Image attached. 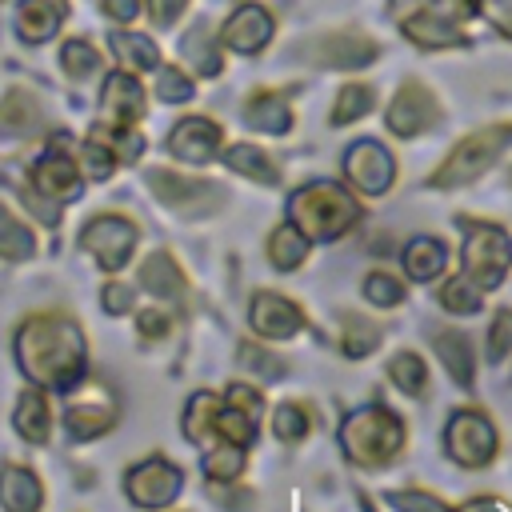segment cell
Listing matches in <instances>:
<instances>
[{
  "mask_svg": "<svg viewBox=\"0 0 512 512\" xmlns=\"http://www.w3.org/2000/svg\"><path fill=\"white\" fill-rule=\"evenodd\" d=\"M32 252H36L32 228L20 224V220L0 204V256H4V260H28Z\"/></svg>",
  "mask_w": 512,
  "mask_h": 512,
  "instance_id": "obj_32",
  "label": "cell"
},
{
  "mask_svg": "<svg viewBox=\"0 0 512 512\" xmlns=\"http://www.w3.org/2000/svg\"><path fill=\"white\" fill-rule=\"evenodd\" d=\"M140 284H144L152 296L184 300V272L176 268V260H172L168 252H152V256L140 264Z\"/></svg>",
  "mask_w": 512,
  "mask_h": 512,
  "instance_id": "obj_21",
  "label": "cell"
},
{
  "mask_svg": "<svg viewBox=\"0 0 512 512\" xmlns=\"http://www.w3.org/2000/svg\"><path fill=\"white\" fill-rule=\"evenodd\" d=\"M476 8H480V0H452V12L456 16H472Z\"/></svg>",
  "mask_w": 512,
  "mask_h": 512,
  "instance_id": "obj_52",
  "label": "cell"
},
{
  "mask_svg": "<svg viewBox=\"0 0 512 512\" xmlns=\"http://www.w3.org/2000/svg\"><path fill=\"white\" fill-rule=\"evenodd\" d=\"M360 504H364V512H376V508H372V500H368V496H360Z\"/></svg>",
  "mask_w": 512,
  "mask_h": 512,
  "instance_id": "obj_53",
  "label": "cell"
},
{
  "mask_svg": "<svg viewBox=\"0 0 512 512\" xmlns=\"http://www.w3.org/2000/svg\"><path fill=\"white\" fill-rule=\"evenodd\" d=\"M288 216L292 224L308 236V240H336L344 236L356 220H360V204L340 188V184H308L288 200Z\"/></svg>",
  "mask_w": 512,
  "mask_h": 512,
  "instance_id": "obj_3",
  "label": "cell"
},
{
  "mask_svg": "<svg viewBox=\"0 0 512 512\" xmlns=\"http://www.w3.org/2000/svg\"><path fill=\"white\" fill-rule=\"evenodd\" d=\"M104 12L112 20H132L140 12V0H104Z\"/></svg>",
  "mask_w": 512,
  "mask_h": 512,
  "instance_id": "obj_51",
  "label": "cell"
},
{
  "mask_svg": "<svg viewBox=\"0 0 512 512\" xmlns=\"http://www.w3.org/2000/svg\"><path fill=\"white\" fill-rule=\"evenodd\" d=\"M272 40V16L260 4H240L224 24V44L236 52H260Z\"/></svg>",
  "mask_w": 512,
  "mask_h": 512,
  "instance_id": "obj_16",
  "label": "cell"
},
{
  "mask_svg": "<svg viewBox=\"0 0 512 512\" xmlns=\"http://www.w3.org/2000/svg\"><path fill=\"white\" fill-rule=\"evenodd\" d=\"M364 296L376 308H396V304H404V284L388 272H368L364 276Z\"/></svg>",
  "mask_w": 512,
  "mask_h": 512,
  "instance_id": "obj_37",
  "label": "cell"
},
{
  "mask_svg": "<svg viewBox=\"0 0 512 512\" xmlns=\"http://www.w3.org/2000/svg\"><path fill=\"white\" fill-rule=\"evenodd\" d=\"M32 184L44 196H56V200H76L80 196V172H76V160H68V152H60V136H56L52 152L32 168Z\"/></svg>",
  "mask_w": 512,
  "mask_h": 512,
  "instance_id": "obj_15",
  "label": "cell"
},
{
  "mask_svg": "<svg viewBox=\"0 0 512 512\" xmlns=\"http://www.w3.org/2000/svg\"><path fill=\"white\" fill-rule=\"evenodd\" d=\"M376 40L360 36V32H332L316 44V60L328 68H364L376 60Z\"/></svg>",
  "mask_w": 512,
  "mask_h": 512,
  "instance_id": "obj_17",
  "label": "cell"
},
{
  "mask_svg": "<svg viewBox=\"0 0 512 512\" xmlns=\"http://www.w3.org/2000/svg\"><path fill=\"white\" fill-rule=\"evenodd\" d=\"M432 348L444 364V372L460 384V388H472L476 384V352H472V340L460 332V328H440L432 336Z\"/></svg>",
  "mask_w": 512,
  "mask_h": 512,
  "instance_id": "obj_18",
  "label": "cell"
},
{
  "mask_svg": "<svg viewBox=\"0 0 512 512\" xmlns=\"http://www.w3.org/2000/svg\"><path fill=\"white\" fill-rule=\"evenodd\" d=\"M224 164H228L232 172L248 176V180H260V184H276V180H280L276 164H272L256 144H232V148L224 152Z\"/></svg>",
  "mask_w": 512,
  "mask_h": 512,
  "instance_id": "obj_27",
  "label": "cell"
},
{
  "mask_svg": "<svg viewBox=\"0 0 512 512\" xmlns=\"http://www.w3.org/2000/svg\"><path fill=\"white\" fill-rule=\"evenodd\" d=\"M168 152L176 160H188V164H208L216 152H220V128L204 116H188L172 128L168 136Z\"/></svg>",
  "mask_w": 512,
  "mask_h": 512,
  "instance_id": "obj_13",
  "label": "cell"
},
{
  "mask_svg": "<svg viewBox=\"0 0 512 512\" xmlns=\"http://www.w3.org/2000/svg\"><path fill=\"white\" fill-rule=\"evenodd\" d=\"M80 244L96 256V264H100V268L116 272V268L128 260L132 244H136V228H132L124 216H96V220H88V228H84Z\"/></svg>",
  "mask_w": 512,
  "mask_h": 512,
  "instance_id": "obj_9",
  "label": "cell"
},
{
  "mask_svg": "<svg viewBox=\"0 0 512 512\" xmlns=\"http://www.w3.org/2000/svg\"><path fill=\"white\" fill-rule=\"evenodd\" d=\"M444 264H448V248H444L440 240H432V236L408 240V248H404V272H408L412 280L428 284V280H436V276L444 272Z\"/></svg>",
  "mask_w": 512,
  "mask_h": 512,
  "instance_id": "obj_22",
  "label": "cell"
},
{
  "mask_svg": "<svg viewBox=\"0 0 512 512\" xmlns=\"http://www.w3.org/2000/svg\"><path fill=\"white\" fill-rule=\"evenodd\" d=\"M444 448L460 468H488L500 452V432L488 412L456 408L444 424Z\"/></svg>",
  "mask_w": 512,
  "mask_h": 512,
  "instance_id": "obj_6",
  "label": "cell"
},
{
  "mask_svg": "<svg viewBox=\"0 0 512 512\" xmlns=\"http://www.w3.org/2000/svg\"><path fill=\"white\" fill-rule=\"evenodd\" d=\"M508 144H512V124L480 128V132L464 136V140L448 152V160L428 176V184L440 188V192H444V188H464V184H472L476 176H484Z\"/></svg>",
  "mask_w": 512,
  "mask_h": 512,
  "instance_id": "obj_4",
  "label": "cell"
},
{
  "mask_svg": "<svg viewBox=\"0 0 512 512\" xmlns=\"http://www.w3.org/2000/svg\"><path fill=\"white\" fill-rule=\"evenodd\" d=\"M388 380L404 392V396H424L428 388V364L416 352H396L388 360Z\"/></svg>",
  "mask_w": 512,
  "mask_h": 512,
  "instance_id": "obj_30",
  "label": "cell"
},
{
  "mask_svg": "<svg viewBox=\"0 0 512 512\" xmlns=\"http://www.w3.org/2000/svg\"><path fill=\"white\" fill-rule=\"evenodd\" d=\"M212 496H216L220 504H228L232 512H244V508L252 504V492H236V488H228V484H224V488H212Z\"/></svg>",
  "mask_w": 512,
  "mask_h": 512,
  "instance_id": "obj_50",
  "label": "cell"
},
{
  "mask_svg": "<svg viewBox=\"0 0 512 512\" xmlns=\"http://www.w3.org/2000/svg\"><path fill=\"white\" fill-rule=\"evenodd\" d=\"M244 116H248V124H252V128L272 132V136L292 128V108H288V100H284V96H276V92H256V96L248 100Z\"/></svg>",
  "mask_w": 512,
  "mask_h": 512,
  "instance_id": "obj_24",
  "label": "cell"
},
{
  "mask_svg": "<svg viewBox=\"0 0 512 512\" xmlns=\"http://www.w3.org/2000/svg\"><path fill=\"white\" fill-rule=\"evenodd\" d=\"M372 88H364V84H348V88H340V96H336V108H332V124H348V120H360V116H368L372 112Z\"/></svg>",
  "mask_w": 512,
  "mask_h": 512,
  "instance_id": "obj_36",
  "label": "cell"
},
{
  "mask_svg": "<svg viewBox=\"0 0 512 512\" xmlns=\"http://www.w3.org/2000/svg\"><path fill=\"white\" fill-rule=\"evenodd\" d=\"M84 168H88V176L108 180V176H112V168H116V152H108V148H104V140H100V136H92V140L84 144Z\"/></svg>",
  "mask_w": 512,
  "mask_h": 512,
  "instance_id": "obj_43",
  "label": "cell"
},
{
  "mask_svg": "<svg viewBox=\"0 0 512 512\" xmlns=\"http://www.w3.org/2000/svg\"><path fill=\"white\" fill-rule=\"evenodd\" d=\"M184 56L196 64V72H204V76H216L220 72V52L208 44V32H192L188 40H184Z\"/></svg>",
  "mask_w": 512,
  "mask_h": 512,
  "instance_id": "obj_42",
  "label": "cell"
},
{
  "mask_svg": "<svg viewBox=\"0 0 512 512\" xmlns=\"http://www.w3.org/2000/svg\"><path fill=\"white\" fill-rule=\"evenodd\" d=\"M144 112V92L128 72H112L104 80V128H132Z\"/></svg>",
  "mask_w": 512,
  "mask_h": 512,
  "instance_id": "obj_14",
  "label": "cell"
},
{
  "mask_svg": "<svg viewBox=\"0 0 512 512\" xmlns=\"http://www.w3.org/2000/svg\"><path fill=\"white\" fill-rule=\"evenodd\" d=\"M104 428H112V412L108 408H96V404H76L64 412V432L72 440H88V436H100Z\"/></svg>",
  "mask_w": 512,
  "mask_h": 512,
  "instance_id": "obj_33",
  "label": "cell"
},
{
  "mask_svg": "<svg viewBox=\"0 0 512 512\" xmlns=\"http://www.w3.org/2000/svg\"><path fill=\"white\" fill-rule=\"evenodd\" d=\"M136 332H140L144 340H156V336H164V332H168V316H164V312H140Z\"/></svg>",
  "mask_w": 512,
  "mask_h": 512,
  "instance_id": "obj_48",
  "label": "cell"
},
{
  "mask_svg": "<svg viewBox=\"0 0 512 512\" xmlns=\"http://www.w3.org/2000/svg\"><path fill=\"white\" fill-rule=\"evenodd\" d=\"M244 472V448H236V444H228V448H216V452H208L204 456V476L208 480H236Z\"/></svg>",
  "mask_w": 512,
  "mask_h": 512,
  "instance_id": "obj_38",
  "label": "cell"
},
{
  "mask_svg": "<svg viewBox=\"0 0 512 512\" xmlns=\"http://www.w3.org/2000/svg\"><path fill=\"white\" fill-rule=\"evenodd\" d=\"M148 180H152L156 196L168 208H176L180 216H208L224 204V188L212 184V180H192V176H180V172H168V168L148 172Z\"/></svg>",
  "mask_w": 512,
  "mask_h": 512,
  "instance_id": "obj_7",
  "label": "cell"
},
{
  "mask_svg": "<svg viewBox=\"0 0 512 512\" xmlns=\"http://www.w3.org/2000/svg\"><path fill=\"white\" fill-rule=\"evenodd\" d=\"M396 512H448V504L432 492H420V488H400V492H388L384 496Z\"/></svg>",
  "mask_w": 512,
  "mask_h": 512,
  "instance_id": "obj_40",
  "label": "cell"
},
{
  "mask_svg": "<svg viewBox=\"0 0 512 512\" xmlns=\"http://www.w3.org/2000/svg\"><path fill=\"white\" fill-rule=\"evenodd\" d=\"M512 356V308L496 312L492 316V328H488V360L500 364Z\"/></svg>",
  "mask_w": 512,
  "mask_h": 512,
  "instance_id": "obj_41",
  "label": "cell"
},
{
  "mask_svg": "<svg viewBox=\"0 0 512 512\" xmlns=\"http://www.w3.org/2000/svg\"><path fill=\"white\" fill-rule=\"evenodd\" d=\"M512 268V236L500 224H468L464 228V276L488 292L500 288Z\"/></svg>",
  "mask_w": 512,
  "mask_h": 512,
  "instance_id": "obj_5",
  "label": "cell"
},
{
  "mask_svg": "<svg viewBox=\"0 0 512 512\" xmlns=\"http://www.w3.org/2000/svg\"><path fill=\"white\" fill-rule=\"evenodd\" d=\"M436 120H440V104H436V96H432L424 84H416V80H408V84L396 92V100L388 104V128H392L396 136H416V132L432 128Z\"/></svg>",
  "mask_w": 512,
  "mask_h": 512,
  "instance_id": "obj_11",
  "label": "cell"
},
{
  "mask_svg": "<svg viewBox=\"0 0 512 512\" xmlns=\"http://www.w3.org/2000/svg\"><path fill=\"white\" fill-rule=\"evenodd\" d=\"M20 368L48 388H76L84 372V336L68 316H32L16 336Z\"/></svg>",
  "mask_w": 512,
  "mask_h": 512,
  "instance_id": "obj_1",
  "label": "cell"
},
{
  "mask_svg": "<svg viewBox=\"0 0 512 512\" xmlns=\"http://www.w3.org/2000/svg\"><path fill=\"white\" fill-rule=\"evenodd\" d=\"M480 4H484L488 20H492L504 36H512V0H480Z\"/></svg>",
  "mask_w": 512,
  "mask_h": 512,
  "instance_id": "obj_47",
  "label": "cell"
},
{
  "mask_svg": "<svg viewBox=\"0 0 512 512\" xmlns=\"http://www.w3.org/2000/svg\"><path fill=\"white\" fill-rule=\"evenodd\" d=\"M404 420L384 408V404H368V408H356L344 424H340V448L352 464L360 468H384L400 456L404 448Z\"/></svg>",
  "mask_w": 512,
  "mask_h": 512,
  "instance_id": "obj_2",
  "label": "cell"
},
{
  "mask_svg": "<svg viewBox=\"0 0 512 512\" xmlns=\"http://www.w3.org/2000/svg\"><path fill=\"white\" fill-rule=\"evenodd\" d=\"M40 500H44V488H40L32 468H20V464L0 468V504H4V512H36Z\"/></svg>",
  "mask_w": 512,
  "mask_h": 512,
  "instance_id": "obj_20",
  "label": "cell"
},
{
  "mask_svg": "<svg viewBox=\"0 0 512 512\" xmlns=\"http://www.w3.org/2000/svg\"><path fill=\"white\" fill-rule=\"evenodd\" d=\"M436 300H440V308L452 312V316H476V312L484 308V292H480L468 276H452V280L436 292Z\"/></svg>",
  "mask_w": 512,
  "mask_h": 512,
  "instance_id": "obj_29",
  "label": "cell"
},
{
  "mask_svg": "<svg viewBox=\"0 0 512 512\" xmlns=\"http://www.w3.org/2000/svg\"><path fill=\"white\" fill-rule=\"evenodd\" d=\"M404 32L416 40V44H424V48H452V44H460L464 36L456 32V24L452 20H444L436 8H432V0H424L416 12H408L404 20Z\"/></svg>",
  "mask_w": 512,
  "mask_h": 512,
  "instance_id": "obj_19",
  "label": "cell"
},
{
  "mask_svg": "<svg viewBox=\"0 0 512 512\" xmlns=\"http://www.w3.org/2000/svg\"><path fill=\"white\" fill-rule=\"evenodd\" d=\"M184 4H188V0H152V20H156L160 28H168V24H176V16L184 12Z\"/></svg>",
  "mask_w": 512,
  "mask_h": 512,
  "instance_id": "obj_49",
  "label": "cell"
},
{
  "mask_svg": "<svg viewBox=\"0 0 512 512\" xmlns=\"http://www.w3.org/2000/svg\"><path fill=\"white\" fill-rule=\"evenodd\" d=\"M104 312H112V316H120V312H128L132 308V288L128 284H104Z\"/></svg>",
  "mask_w": 512,
  "mask_h": 512,
  "instance_id": "obj_45",
  "label": "cell"
},
{
  "mask_svg": "<svg viewBox=\"0 0 512 512\" xmlns=\"http://www.w3.org/2000/svg\"><path fill=\"white\" fill-rule=\"evenodd\" d=\"M16 432H20L24 440H32V444H44V440H48V432H52V416H48V400H44V392L28 388V392L20 396V404H16Z\"/></svg>",
  "mask_w": 512,
  "mask_h": 512,
  "instance_id": "obj_25",
  "label": "cell"
},
{
  "mask_svg": "<svg viewBox=\"0 0 512 512\" xmlns=\"http://www.w3.org/2000/svg\"><path fill=\"white\" fill-rule=\"evenodd\" d=\"M224 400H228V404H236V408H240V412H248V416H252V420H256V416H260V392H252V388H248V384H232V388H228V396H224Z\"/></svg>",
  "mask_w": 512,
  "mask_h": 512,
  "instance_id": "obj_46",
  "label": "cell"
},
{
  "mask_svg": "<svg viewBox=\"0 0 512 512\" xmlns=\"http://www.w3.org/2000/svg\"><path fill=\"white\" fill-rule=\"evenodd\" d=\"M252 328L268 340H288L304 328V312L288 300V296H276V292H256L252 296Z\"/></svg>",
  "mask_w": 512,
  "mask_h": 512,
  "instance_id": "obj_12",
  "label": "cell"
},
{
  "mask_svg": "<svg viewBox=\"0 0 512 512\" xmlns=\"http://www.w3.org/2000/svg\"><path fill=\"white\" fill-rule=\"evenodd\" d=\"M124 488H128L132 504H140V508H164V504H172L180 496V472L168 460L152 456V460H144V464H136L128 472Z\"/></svg>",
  "mask_w": 512,
  "mask_h": 512,
  "instance_id": "obj_10",
  "label": "cell"
},
{
  "mask_svg": "<svg viewBox=\"0 0 512 512\" xmlns=\"http://www.w3.org/2000/svg\"><path fill=\"white\" fill-rule=\"evenodd\" d=\"M268 256L276 268H296L304 256H308V236L296 228V224H280L272 236H268Z\"/></svg>",
  "mask_w": 512,
  "mask_h": 512,
  "instance_id": "obj_31",
  "label": "cell"
},
{
  "mask_svg": "<svg viewBox=\"0 0 512 512\" xmlns=\"http://www.w3.org/2000/svg\"><path fill=\"white\" fill-rule=\"evenodd\" d=\"M60 64H64V72H68L72 80H84V76L100 64V56H96L92 44H84V40H68V44L60 48Z\"/></svg>",
  "mask_w": 512,
  "mask_h": 512,
  "instance_id": "obj_39",
  "label": "cell"
},
{
  "mask_svg": "<svg viewBox=\"0 0 512 512\" xmlns=\"http://www.w3.org/2000/svg\"><path fill=\"white\" fill-rule=\"evenodd\" d=\"M380 340H384V332H380L376 320H368L360 312H344V320H340V348H344L348 360L372 356L380 348Z\"/></svg>",
  "mask_w": 512,
  "mask_h": 512,
  "instance_id": "obj_23",
  "label": "cell"
},
{
  "mask_svg": "<svg viewBox=\"0 0 512 512\" xmlns=\"http://www.w3.org/2000/svg\"><path fill=\"white\" fill-rule=\"evenodd\" d=\"M60 28V4L56 0H24L20 4V32L24 40H48Z\"/></svg>",
  "mask_w": 512,
  "mask_h": 512,
  "instance_id": "obj_28",
  "label": "cell"
},
{
  "mask_svg": "<svg viewBox=\"0 0 512 512\" xmlns=\"http://www.w3.org/2000/svg\"><path fill=\"white\" fill-rule=\"evenodd\" d=\"M240 368L252 372L260 384H272V380H280V376L288 372V364H284L276 352H268V348H260V344H252V340L240 344Z\"/></svg>",
  "mask_w": 512,
  "mask_h": 512,
  "instance_id": "obj_34",
  "label": "cell"
},
{
  "mask_svg": "<svg viewBox=\"0 0 512 512\" xmlns=\"http://www.w3.org/2000/svg\"><path fill=\"white\" fill-rule=\"evenodd\" d=\"M156 92H160L168 104H180V100L192 96V80H188L180 68H160V76H156Z\"/></svg>",
  "mask_w": 512,
  "mask_h": 512,
  "instance_id": "obj_44",
  "label": "cell"
},
{
  "mask_svg": "<svg viewBox=\"0 0 512 512\" xmlns=\"http://www.w3.org/2000/svg\"><path fill=\"white\" fill-rule=\"evenodd\" d=\"M112 52L132 68V72H152L160 68V48L144 32H112Z\"/></svg>",
  "mask_w": 512,
  "mask_h": 512,
  "instance_id": "obj_26",
  "label": "cell"
},
{
  "mask_svg": "<svg viewBox=\"0 0 512 512\" xmlns=\"http://www.w3.org/2000/svg\"><path fill=\"white\" fill-rule=\"evenodd\" d=\"M272 432H276L280 440H288V444H300V440L312 432L308 408H304V404H280L276 416H272Z\"/></svg>",
  "mask_w": 512,
  "mask_h": 512,
  "instance_id": "obj_35",
  "label": "cell"
},
{
  "mask_svg": "<svg viewBox=\"0 0 512 512\" xmlns=\"http://www.w3.org/2000/svg\"><path fill=\"white\" fill-rule=\"evenodd\" d=\"M344 172H348V180H352L360 192L380 196V192H388L392 180H396V160H392V152H388L384 144H376V140H356V144L344 152Z\"/></svg>",
  "mask_w": 512,
  "mask_h": 512,
  "instance_id": "obj_8",
  "label": "cell"
}]
</instances>
